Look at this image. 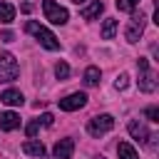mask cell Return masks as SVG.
<instances>
[{"mask_svg": "<svg viewBox=\"0 0 159 159\" xmlns=\"http://www.w3.org/2000/svg\"><path fill=\"white\" fill-rule=\"evenodd\" d=\"M144 27H147V17L142 15V12H132V17H129V22H127V30H124V37H127V42H139V37L144 35Z\"/></svg>", "mask_w": 159, "mask_h": 159, "instance_id": "obj_3", "label": "cell"}, {"mask_svg": "<svg viewBox=\"0 0 159 159\" xmlns=\"http://www.w3.org/2000/svg\"><path fill=\"white\" fill-rule=\"evenodd\" d=\"M52 119H55V117H52V114H47V112H45V114H42V117H40V124H45V127H50V124H52Z\"/></svg>", "mask_w": 159, "mask_h": 159, "instance_id": "obj_23", "label": "cell"}, {"mask_svg": "<svg viewBox=\"0 0 159 159\" xmlns=\"http://www.w3.org/2000/svg\"><path fill=\"white\" fill-rule=\"evenodd\" d=\"M55 75H57V80H67L70 77V65L67 62H57L55 65Z\"/></svg>", "mask_w": 159, "mask_h": 159, "instance_id": "obj_19", "label": "cell"}, {"mask_svg": "<svg viewBox=\"0 0 159 159\" xmlns=\"http://www.w3.org/2000/svg\"><path fill=\"white\" fill-rule=\"evenodd\" d=\"M127 84H129V75H119L117 80H114V89H127Z\"/></svg>", "mask_w": 159, "mask_h": 159, "instance_id": "obj_20", "label": "cell"}, {"mask_svg": "<svg viewBox=\"0 0 159 159\" xmlns=\"http://www.w3.org/2000/svg\"><path fill=\"white\" fill-rule=\"evenodd\" d=\"M117 20L114 17H109V20H104V25H102V40H112L114 35H117Z\"/></svg>", "mask_w": 159, "mask_h": 159, "instance_id": "obj_15", "label": "cell"}, {"mask_svg": "<svg viewBox=\"0 0 159 159\" xmlns=\"http://www.w3.org/2000/svg\"><path fill=\"white\" fill-rule=\"evenodd\" d=\"M84 104H87V94L84 92H72L65 99H60V109L62 112H75V109H80Z\"/></svg>", "mask_w": 159, "mask_h": 159, "instance_id": "obj_7", "label": "cell"}, {"mask_svg": "<svg viewBox=\"0 0 159 159\" xmlns=\"http://www.w3.org/2000/svg\"><path fill=\"white\" fill-rule=\"evenodd\" d=\"M42 10H45V17H47L52 25H65V22L70 20V12H67L62 5H57L55 0H42Z\"/></svg>", "mask_w": 159, "mask_h": 159, "instance_id": "obj_5", "label": "cell"}, {"mask_svg": "<svg viewBox=\"0 0 159 159\" xmlns=\"http://www.w3.org/2000/svg\"><path fill=\"white\" fill-rule=\"evenodd\" d=\"M102 12H104V2H102V0H94L92 5H87V7L82 10V17H84V20H94V17H99Z\"/></svg>", "mask_w": 159, "mask_h": 159, "instance_id": "obj_13", "label": "cell"}, {"mask_svg": "<svg viewBox=\"0 0 159 159\" xmlns=\"http://www.w3.org/2000/svg\"><path fill=\"white\" fill-rule=\"evenodd\" d=\"M137 5H139V0H117V10L119 12H134Z\"/></svg>", "mask_w": 159, "mask_h": 159, "instance_id": "obj_18", "label": "cell"}, {"mask_svg": "<svg viewBox=\"0 0 159 159\" xmlns=\"http://www.w3.org/2000/svg\"><path fill=\"white\" fill-rule=\"evenodd\" d=\"M25 30H27L30 35H35V37H37V42H40L45 50H52V52H55V50H60V40H57L47 27H42L40 22H32V20H30V22L25 25Z\"/></svg>", "mask_w": 159, "mask_h": 159, "instance_id": "obj_1", "label": "cell"}, {"mask_svg": "<svg viewBox=\"0 0 159 159\" xmlns=\"http://www.w3.org/2000/svg\"><path fill=\"white\" fill-rule=\"evenodd\" d=\"M112 127H114V117L112 114H97V117H92L87 122V132L92 137H102V134L112 132Z\"/></svg>", "mask_w": 159, "mask_h": 159, "instance_id": "obj_4", "label": "cell"}, {"mask_svg": "<svg viewBox=\"0 0 159 159\" xmlns=\"http://www.w3.org/2000/svg\"><path fill=\"white\" fill-rule=\"evenodd\" d=\"M117 154H119V159H139L137 149H134L129 142H119V144H117Z\"/></svg>", "mask_w": 159, "mask_h": 159, "instance_id": "obj_14", "label": "cell"}, {"mask_svg": "<svg viewBox=\"0 0 159 159\" xmlns=\"http://www.w3.org/2000/svg\"><path fill=\"white\" fill-rule=\"evenodd\" d=\"M25 132H27V137H30V139H32V137H35V134H37V132H40V119H35V122H30V124H27V129H25Z\"/></svg>", "mask_w": 159, "mask_h": 159, "instance_id": "obj_22", "label": "cell"}, {"mask_svg": "<svg viewBox=\"0 0 159 159\" xmlns=\"http://www.w3.org/2000/svg\"><path fill=\"white\" fill-rule=\"evenodd\" d=\"M0 37H2V42H12V32H10V30H5Z\"/></svg>", "mask_w": 159, "mask_h": 159, "instance_id": "obj_24", "label": "cell"}, {"mask_svg": "<svg viewBox=\"0 0 159 159\" xmlns=\"http://www.w3.org/2000/svg\"><path fill=\"white\" fill-rule=\"evenodd\" d=\"M144 114H147V119H149V122H159V107H147V112H144Z\"/></svg>", "mask_w": 159, "mask_h": 159, "instance_id": "obj_21", "label": "cell"}, {"mask_svg": "<svg viewBox=\"0 0 159 159\" xmlns=\"http://www.w3.org/2000/svg\"><path fill=\"white\" fill-rule=\"evenodd\" d=\"M12 20H15V7H12L10 2H2V0H0V22L7 25V22H12Z\"/></svg>", "mask_w": 159, "mask_h": 159, "instance_id": "obj_16", "label": "cell"}, {"mask_svg": "<svg viewBox=\"0 0 159 159\" xmlns=\"http://www.w3.org/2000/svg\"><path fill=\"white\" fill-rule=\"evenodd\" d=\"M137 67H139V89L142 92H154L157 89V72L149 67V60L147 57H139L137 60Z\"/></svg>", "mask_w": 159, "mask_h": 159, "instance_id": "obj_2", "label": "cell"}, {"mask_svg": "<svg viewBox=\"0 0 159 159\" xmlns=\"http://www.w3.org/2000/svg\"><path fill=\"white\" fill-rule=\"evenodd\" d=\"M17 72H20L17 60L10 52H0V82H12L17 77Z\"/></svg>", "mask_w": 159, "mask_h": 159, "instance_id": "obj_6", "label": "cell"}, {"mask_svg": "<svg viewBox=\"0 0 159 159\" xmlns=\"http://www.w3.org/2000/svg\"><path fill=\"white\" fill-rule=\"evenodd\" d=\"M0 99H2L5 104H10V107H20V104L25 102V97H22V92H20V89H5Z\"/></svg>", "mask_w": 159, "mask_h": 159, "instance_id": "obj_10", "label": "cell"}, {"mask_svg": "<svg viewBox=\"0 0 159 159\" xmlns=\"http://www.w3.org/2000/svg\"><path fill=\"white\" fill-rule=\"evenodd\" d=\"M72 2H77V5H82V2H84V0H72Z\"/></svg>", "mask_w": 159, "mask_h": 159, "instance_id": "obj_25", "label": "cell"}, {"mask_svg": "<svg viewBox=\"0 0 159 159\" xmlns=\"http://www.w3.org/2000/svg\"><path fill=\"white\" fill-rule=\"evenodd\" d=\"M127 129H129V134H132L134 139H139V142H147V137H149L147 127H144L142 122H137V119H132V122L127 124Z\"/></svg>", "mask_w": 159, "mask_h": 159, "instance_id": "obj_11", "label": "cell"}, {"mask_svg": "<svg viewBox=\"0 0 159 159\" xmlns=\"http://www.w3.org/2000/svg\"><path fill=\"white\" fill-rule=\"evenodd\" d=\"M84 84H87V87L99 84V67H87V70H84Z\"/></svg>", "mask_w": 159, "mask_h": 159, "instance_id": "obj_17", "label": "cell"}, {"mask_svg": "<svg viewBox=\"0 0 159 159\" xmlns=\"http://www.w3.org/2000/svg\"><path fill=\"white\" fill-rule=\"evenodd\" d=\"M22 152L30 154V157H45V144L37 142V139H27V142L22 144Z\"/></svg>", "mask_w": 159, "mask_h": 159, "instance_id": "obj_12", "label": "cell"}, {"mask_svg": "<svg viewBox=\"0 0 159 159\" xmlns=\"http://www.w3.org/2000/svg\"><path fill=\"white\" fill-rule=\"evenodd\" d=\"M17 127H20V117H17L15 112H5V114H0V129L12 132V129H17Z\"/></svg>", "mask_w": 159, "mask_h": 159, "instance_id": "obj_9", "label": "cell"}, {"mask_svg": "<svg viewBox=\"0 0 159 159\" xmlns=\"http://www.w3.org/2000/svg\"><path fill=\"white\" fill-rule=\"evenodd\" d=\"M52 152H55V157H57V159H70V157H72V152H75V142H72L70 137H67V139H60V142L55 144V149H52Z\"/></svg>", "mask_w": 159, "mask_h": 159, "instance_id": "obj_8", "label": "cell"}]
</instances>
